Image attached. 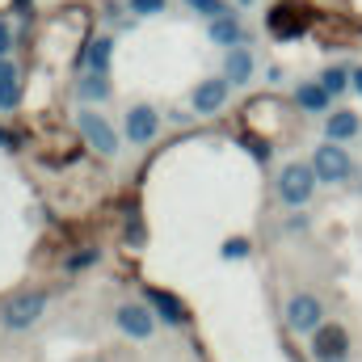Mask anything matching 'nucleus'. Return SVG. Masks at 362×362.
Masks as SVG:
<instances>
[{"mask_svg":"<svg viewBox=\"0 0 362 362\" xmlns=\"http://www.w3.org/2000/svg\"><path fill=\"white\" fill-rule=\"evenodd\" d=\"M185 4H189V8H198V13H202V17H211V21H219V17H236L228 0H185Z\"/></svg>","mask_w":362,"mask_h":362,"instance_id":"nucleus-18","label":"nucleus"},{"mask_svg":"<svg viewBox=\"0 0 362 362\" xmlns=\"http://www.w3.org/2000/svg\"><path fill=\"white\" fill-rule=\"evenodd\" d=\"M325 325V303L316 295H295L286 303V329L291 333H316Z\"/></svg>","mask_w":362,"mask_h":362,"instance_id":"nucleus-3","label":"nucleus"},{"mask_svg":"<svg viewBox=\"0 0 362 362\" xmlns=\"http://www.w3.org/2000/svg\"><path fill=\"white\" fill-rule=\"evenodd\" d=\"M312 169H316V177H320V181H346V177H350V156L329 139V144H320V148H316Z\"/></svg>","mask_w":362,"mask_h":362,"instance_id":"nucleus-6","label":"nucleus"},{"mask_svg":"<svg viewBox=\"0 0 362 362\" xmlns=\"http://www.w3.org/2000/svg\"><path fill=\"white\" fill-rule=\"evenodd\" d=\"M228 89H232L228 76H219V81H202V85L194 89V110H198V114H219V110L228 105Z\"/></svg>","mask_w":362,"mask_h":362,"instance_id":"nucleus-9","label":"nucleus"},{"mask_svg":"<svg viewBox=\"0 0 362 362\" xmlns=\"http://www.w3.org/2000/svg\"><path fill=\"white\" fill-rule=\"evenodd\" d=\"M308 21H312L308 8H299V4H278L270 13V34L274 38H299V34L308 30Z\"/></svg>","mask_w":362,"mask_h":362,"instance_id":"nucleus-7","label":"nucleus"},{"mask_svg":"<svg viewBox=\"0 0 362 362\" xmlns=\"http://www.w3.org/2000/svg\"><path fill=\"white\" fill-rule=\"evenodd\" d=\"M114 325H118L127 337H135V341L152 337V329H156V320H152V312H148L144 303H122V308L114 312Z\"/></svg>","mask_w":362,"mask_h":362,"instance_id":"nucleus-8","label":"nucleus"},{"mask_svg":"<svg viewBox=\"0 0 362 362\" xmlns=\"http://www.w3.org/2000/svg\"><path fill=\"white\" fill-rule=\"evenodd\" d=\"M131 13H144V17L165 13V0H131Z\"/></svg>","mask_w":362,"mask_h":362,"instance_id":"nucleus-22","label":"nucleus"},{"mask_svg":"<svg viewBox=\"0 0 362 362\" xmlns=\"http://www.w3.org/2000/svg\"><path fill=\"white\" fill-rule=\"evenodd\" d=\"M47 312V295L42 291H25V295H13L8 303H4V329H30L38 316Z\"/></svg>","mask_w":362,"mask_h":362,"instance_id":"nucleus-2","label":"nucleus"},{"mask_svg":"<svg viewBox=\"0 0 362 362\" xmlns=\"http://www.w3.org/2000/svg\"><path fill=\"white\" fill-rule=\"evenodd\" d=\"M76 127H81V135L89 139V148H97L101 156H114V152H118V135H114V127H110L101 114L81 110V114H76Z\"/></svg>","mask_w":362,"mask_h":362,"instance_id":"nucleus-5","label":"nucleus"},{"mask_svg":"<svg viewBox=\"0 0 362 362\" xmlns=\"http://www.w3.org/2000/svg\"><path fill=\"white\" fill-rule=\"evenodd\" d=\"M148 303L156 308V316L165 320V325H181L185 320V308H181L173 295H165V291H156V286H148Z\"/></svg>","mask_w":362,"mask_h":362,"instance_id":"nucleus-12","label":"nucleus"},{"mask_svg":"<svg viewBox=\"0 0 362 362\" xmlns=\"http://www.w3.org/2000/svg\"><path fill=\"white\" fill-rule=\"evenodd\" d=\"M295 101H299L308 114H325V110H329V101H333V93L316 81V85H299V89H295Z\"/></svg>","mask_w":362,"mask_h":362,"instance_id":"nucleus-13","label":"nucleus"},{"mask_svg":"<svg viewBox=\"0 0 362 362\" xmlns=\"http://www.w3.org/2000/svg\"><path fill=\"white\" fill-rule=\"evenodd\" d=\"M316 169L312 165H286L282 169V177H278V198L286 202V206H303L308 198H312V189H316Z\"/></svg>","mask_w":362,"mask_h":362,"instance_id":"nucleus-1","label":"nucleus"},{"mask_svg":"<svg viewBox=\"0 0 362 362\" xmlns=\"http://www.w3.org/2000/svg\"><path fill=\"white\" fill-rule=\"evenodd\" d=\"M8 76H17V68H13L8 59H0V81H8Z\"/></svg>","mask_w":362,"mask_h":362,"instance_id":"nucleus-24","label":"nucleus"},{"mask_svg":"<svg viewBox=\"0 0 362 362\" xmlns=\"http://www.w3.org/2000/svg\"><path fill=\"white\" fill-rule=\"evenodd\" d=\"M156 131H160V114H156L152 105H135V110L127 114V135H131L135 144H152Z\"/></svg>","mask_w":362,"mask_h":362,"instance_id":"nucleus-10","label":"nucleus"},{"mask_svg":"<svg viewBox=\"0 0 362 362\" xmlns=\"http://www.w3.org/2000/svg\"><path fill=\"white\" fill-rule=\"evenodd\" d=\"M211 42H219V47H240V42H245V30L236 25V17H219V21H211Z\"/></svg>","mask_w":362,"mask_h":362,"instance_id":"nucleus-14","label":"nucleus"},{"mask_svg":"<svg viewBox=\"0 0 362 362\" xmlns=\"http://www.w3.org/2000/svg\"><path fill=\"white\" fill-rule=\"evenodd\" d=\"M223 76H228L232 85H249V76H253V51H249L245 42H240V47H228Z\"/></svg>","mask_w":362,"mask_h":362,"instance_id":"nucleus-11","label":"nucleus"},{"mask_svg":"<svg viewBox=\"0 0 362 362\" xmlns=\"http://www.w3.org/2000/svg\"><path fill=\"white\" fill-rule=\"evenodd\" d=\"M320 85L337 97V93L350 85V68H325V72H320Z\"/></svg>","mask_w":362,"mask_h":362,"instance_id":"nucleus-19","label":"nucleus"},{"mask_svg":"<svg viewBox=\"0 0 362 362\" xmlns=\"http://www.w3.org/2000/svg\"><path fill=\"white\" fill-rule=\"evenodd\" d=\"M350 81H354V89L362 93V68H354V72H350Z\"/></svg>","mask_w":362,"mask_h":362,"instance_id":"nucleus-25","label":"nucleus"},{"mask_svg":"<svg viewBox=\"0 0 362 362\" xmlns=\"http://www.w3.org/2000/svg\"><path fill=\"white\" fill-rule=\"evenodd\" d=\"M350 354V333L341 325H320L312 333V358L316 362H346Z\"/></svg>","mask_w":362,"mask_h":362,"instance_id":"nucleus-4","label":"nucleus"},{"mask_svg":"<svg viewBox=\"0 0 362 362\" xmlns=\"http://www.w3.org/2000/svg\"><path fill=\"white\" fill-rule=\"evenodd\" d=\"M358 135V114L354 110H337V114H329V139L337 144V139H354Z\"/></svg>","mask_w":362,"mask_h":362,"instance_id":"nucleus-15","label":"nucleus"},{"mask_svg":"<svg viewBox=\"0 0 362 362\" xmlns=\"http://www.w3.org/2000/svg\"><path fill=\"white\" fill-rule=\"evenodd\" d=\"M17 101H21V81H17V76L0 81V110H13Z\"/></svg>","mask_w":362,"mask_h":362,"instance_id":"nucleus-20","label":"nucleus"},{"mask_svg":"<svg viewBox=\"0 0 362 362\" xmlns=\"http://www.w3.org/2000/svg\"><path fill=\"white\" fill-rule=\"evenodd\" d=\"M110 51H114V42H110V38H93L89 47H85V64H89L93 72H105Z\"/></svg>","mask_w":362,"mask_h":362,"instance_id":"nucleus-17","label":"nucleus"},{"mask_svg":"<svg viewBox=\"0 0 362 362\" xmlns=\"http://www.w3.org/2000/svg\"><path fill=\"white\" fill-rule=\"evenodd\" d=\"M8 51H13V34H8V25L0 21V59H4Z\"/></svg>","mask_w":362,"mask_h":362,"instance_id":"nucleus-23","label":"nucleus"},{"mask_svg":"<svg viewBox=\"0 0 362 362\" xmlns=\"http://www.w3.org/2000/svg\"><path fill=\"white\" fill-rule=\"evenodd\" d=\"M76 97H85V101H101V97H110V85H105V76H101V72H89V76H81V81H76Z\"/></svg>","mask_w":362,"mask_h":362,"instance_id":"nucleus-16","label":"nucleus"},{"mask_svg":"<svg viewBox=\"0 0 362 362\" xmlns=\"http://www.w3.org/2000/svg\"><path fill=\"white\" fill-rule=\"evenodd\" d=\"M249 249H253V245H249L245 236H232V240L223 245V257H228V262H240V257H249Z\"/></svg>","mask_w":362,"mask_h":362,"instance_id":"nucleus-21","label":"nucleus"}]
</instances>
